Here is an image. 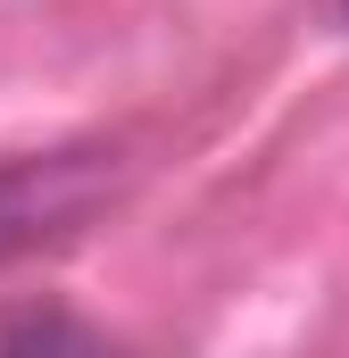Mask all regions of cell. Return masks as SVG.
Returning a JSON list of instances; mask_svg holds the SVG:
<instances>
[{
	"label": "cell",
	"instance_id": "obj_3",
	"mask_svg": "<svg viewBox=\"0 0 349 358\" xmlns=\"http://www.w3.org/2000/svg\"><path fill=\"white\" fill-rule=\"evenodd\" d=\"M341 17H349V0H341Z\"/></svg>",
	"mask_w": 349,
	"mask_h": 358
},
{
	"label": "cell",
	"instance_id": "obj_1",
	"mask_svg": "<svg viewBox=\"0 0 349 358\" xmlns=\"http://www.w3.org/2000/svg\"><path fill=\"white\" fill-rule=\"evenodd\" d=\"M125 183V159L117 150H25L0 167V267L75 234L84 217H100Z\"/></svg>",
	"mask_w": 349,
	"mask_h": 358
},
{
	"label": "cell",
	"instance_id": "obj_2",
	"mask_svg": "<svg viewBox=\"0 0 349 358\" xmlns=\"http://www.w3.org/2000/svg\"><path fill=\"white\" fill-rule=\"evenodd\" d=\"M0 358H125V350L108 334H91L84 317H25V325H8Z\"/></svg>",
	"mask_w": 349,
	"mask_h": 358
}]
</instances>
